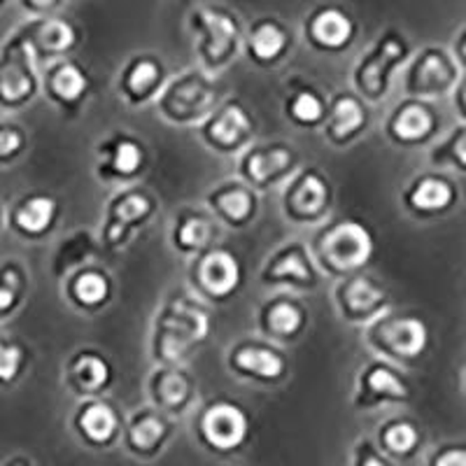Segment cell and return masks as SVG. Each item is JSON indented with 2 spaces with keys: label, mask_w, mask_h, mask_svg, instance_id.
<instances>
[{
  "label": "cell",
  "mask_w": 466,
  "mask_h": 466,
  "mask_svg": "<svg viewBox=\"0 0 466 466\" xmlns=\"http://www.w3.org/2000/svg\"><path fill=\"white\" fill-rule=\"evenodd\" d=\"M464 101H466V94H464Z\"/></svg>",
  "instance_id": "obj_42"
},
{
  "label": "cell",
  "mask_w": 466,
  "mask_h": 466,
  "mask_svg": "<svg viewBox=\"0 0 466 466\" xmlns=\"http://www.w3.org/2000/svg\"><path fill=\"white\" fill-rule=\"evenodd\" d=\"M51 215H54V203L50 198H33L31 203H26L21 208L19 215H17V222H19L21 229L38 233V231L47 229V224L51 222Z\"/></svg>",
  "instance_id": "obj_8"
},
{
  "label": "cell",
  "mask_w": 466,
  "mask_h": 466,
  "mask_svg": "<svg viewBox=\"0 0 466 466\" xmlns=\"http://www.w3.org/2000/svg\"><path fill=\"white\" fill-rule=\"evenodd\" d=\"M248 117H245L241 110L229 108L219 117L218 124L212 126V135H215L219 142H233L248 131Z\"/></svg>",
  "instance_id": "obj_12"
},
{
  "label": "cell",
  "mask_w": 466,
  "mask_h": 466,
  "mask_svg": "<svg viewBox=\"0 0 466 466\" xmlns=\"http://www.w3.org/2000/svg\"><path fill=\"white\" fill-rule=\"evenodd\" d=\"M203 432L205 439L212 446L229 450V447H236L245 439L248 420H245V416L236 406L222 403V406H215V409L208 410V416L203 420Z\"/></svg>",
  "instance_id": "obj_2"
},
{
  "label": "cell",
  "mask_w": 466,
  "mask_h": 466,
  "mask_svg": "<svg viewBox=\"0 0 466 466\" xmlns=\"http://www.w3.org/2000/svg\"><path fill=\"white\" fill-rule=\"evenodd\" d=\"M441 466H466V453H447L443 455L441 460H439Z\"/></svg>",
  "instance_id": "obj_38"
},
{
  "label": "cell",
  "mask_w": 466,
  "mask_h": 466,
  "mask_svg": "<svg viewBox=\"0 0 466 466\" xmlns=\"http://www.w3.org/2000/svg\"><path fill=\"white\" fill-rule=\"evenodd\" d=\"M371 387L376 392H383V394L390 396H406V387H403L401 380H396V376L387 369H376L369 378Z\"/></svg>",
  "instance_id": "obj_22"
},
{
  "label": "cell",
  "mask_w": 466,
  "mask_h": 466,
  "mask_svg": "<svg viewBox=\"0 0 466 466\" xmlns=\"http://www.w3.org/2000/svg\"><path fill=\"white\" fill-rule=\"evenodd\" d=\"M12 301H14V294L10 292V289H0V310H3V308L12 306Z\"/></svg>",
  "instance_id": "obj_39"
},
{
  "label": "cell",
  "mask_w": 466,
  "mask_h": 466,
  "mask_svg": "<svg viewBox=\"0 0 466 466\" xmlns=\"http://www.w3.org/2000/svg\"><path fill=\"white\" fill-rule=\"evenodd\" d=\"M33 3H35V5H40V7H45V5H51L54 0H33Z\"/></svg>",
  "instance_id": "obj_41"
},
{
  "label": "cell",
  "mask_w": 466,
  "mask_h": 466,
  "mask_svg": "<svg viewBox=\"0 0 466 466\" xmlns=\"http://www.w3.org/2000/svg\"><path fill=\"white\" fill-rule=\"evenodd\" d=\"M142 154L138 149V145L134 142H122L119 148H117V157H115V166L117 171L122 172H134L135 168L141 166Z\"/></svg>",
  "instance_id": "obj_29"
},
{
  "label": "cell",
  "mask_w": 466,
  "mask_h": 466,
  "mask_svg": "<svg viewBox=\"0 0 466 466\" xmlns=\"http://www.w3.org/2000/svg\"><path fill=\"white\" fill-rule=\"evenodd\" d=\"M275 275H294V278H299V280H306L308 271L299 256H287V259H285V262L275 269Z\"/></svg>",
  "instance_id": "obj_36"
},
{
  "label": "cell",
  "mask_w": 466,
  "mask_h": 466,
  "mask_svg": "<svg viewBox=\"0 0 466 466\" xmlns=\"http://www.w3.org/2000/svg\"><path fill=\"white\" fill-rule=\"evenodd\" d=\"M149 210V203L145 201L142 196H128L126 201H122L119 203V208H117V215H119V219L122 222H131V219H138L141 215H145V212Z\"/></svg>",
  "instance_id": "obj_33"
},
{
  "label": "cell",
  "mask_w": 466,
  "mask_h": 466,
  "mask_svg": "<svg viewBox=\"0 0 466 466\" xmlns=\"http://www.w3.org/2000/svg\"><path fill=\"white\" fill-rule=\"evenodd\" d=\"M75 371L80 383H82L84 387H91V390H96V387H101V385L108 380V366L103 364L101 359L96 357L80 359Z\"/></svg>",
  "instance_id": "obj_18"
},
{
  "label": "cell",
  "mask_w": 466,
  "mask_h": 466,
  "mask_svg": "<svg viewBox=\"0 0 466 466\" xmlns=\"http://www.w3.org/2000/svg\"><path fill=\"white\" fill-rule=\"evenodd\" d=\"M378 299H380V292H378L376 287H371L366 280L352 282V287L348 289V301H350V306L357 308V310H364V308L373 306Z\"/></svg>",
  "instance_id": "obj_25"
},
{
  "label": "cell",
  "mask_w": 466,
  "mask_h": 466,
  "mask_svg": "<svg viewBox=\"0 0 466 466\" xmlns=\"http://www.w3.org/2000/svg\"><path fill=\"white\" fill-rule=\"evenodd\" d=\"M364 122V115H362V108L352 98H343V101L336 105V117H333V128L339 135L352 134L355 128L362 126Z\"/></svg>",
  "instance_id": "obj_15"
},
{
  "label": "cell",
  "mask_w": 466,
  "mask_h": 466,
  "mask_svg": "<svg viewBox=\"0 0 466 466\" xmlns=\"http://www.w3.org/2000/svg\"><path fill=\"white\" fill-rule=\"evenodd\" d=\"M0 89H3V96L5 98H21L24 94H28L31 82L26 80L24 73L12 68V71H7L5 75H3V84H0Z\"/></svg>",
  "instance_id": "obj_27"
},
{
  "label": "cell",
  "mask_w": 466,
  "mask_h": 466,
  "mask_svg": "<svg viewBox=\"0 0 466 466\" xmlns=\"http://www.w3.org/2000/svg\"><path fill=\"white\" fill-rule=\"evenodd\" d=\"M131 436H134V443L138 447H152L164 436V424L159 420H154V417H148V420L135 424Z\"/></svg>",
  "instance_id": "obj_23"
},
{
  "label": "cell",
  "mask_w": 466,
  "mask_h": 466,
  "mask_svg": "<svg viewBox=\"0 0 466 466\" xmlns=\"http://www.w3.org/2000/svg\"><path fill=\"white\" fill-rule=\"evenodd\" d=\"M203 24L208 28V33H210V54L215 58H219L222 54L229 51L231 42L236 38V28H233V24L226 17L215 12H203Z\"/></svg>",
  "instance_id": "obj_7"
},
{
  "label": "cell",
  "mask_w": 466,
  "mask_h": 466,
  "mask_svg": "<svg viewBox=\"0 0 466 466\" xmlns=\"http://www.w3.org/2000/svg\"><path fill=\"white\" fill-rule=\"evenodd\" d=\"M385 441H387V446H390L394 453H409L410 447L416 446L417 434L410 424H394V427L387 432V436H385Z\"/></svg>",
  "instance_id": "obj_24"
},
{
  "label": "cell",
  "mask_w": 466,
  "mask_h": 466,
  "mask_svg": "<svg viewBox=\"0 0 466 466\" xmlns=\"http://www.w3.org/2000/svg\"><path fill=\"white\" fill-rule=\"evenodd\" d=\"M313 33L322 45L340 47L345 40L350 38L352 26L350 21L345 19L343 14L336 12V10H329V12H322L317 19H315Z\"/></svg>",
  "instance_id": "obj_5"
},
{
  "label": "cell",
  "mask_w": 466,
  "mask_h": 466,
  "mask_svg": "<svg viewBox=\"0 0 466 466\" xmlns=\"http://www.w3.org/2000/svg\"><path fill=\"white\" fill-rule=\"evenodd\" d=\"M326 255L340 269L362 266L371 255V236L359 224H343L326 238Z\"/></svg>",
  "instance_id": "obj_1"
},
{
  "label": "cell",
  "mask_w": 466,
  "mask_h": 466,
  "mask_svg": "<svg viewBox=\"0 0 466 466\" xmlns=\"http://www.w3.org/2000/svg\"><path fill=\"white\" fill-rule=\"evenodd\" d=\"M301 325V313L289 303H280L273 308L271 313V326L278 333H294Z\"/></svg>",
  "instance_id": "obj_21"
},
{
  "label": "cell",
  "mask_w": 466,
  "mask_h": 466,
  "mask_svg": "<svg viewBox=\"0 0 466 466\" xmlns=\"http://www.w3.org/2000/svg\"><path fill=\"white\" fill-rule=\"evenodd\" d=\"M429 128H432V117H429L427 110L422 108L403 110L401 117L396 119V134L406 141H416V138L427 135Z\"/></svg>",
  "instance_id": "obj_11"
},
{
  "label": "cell",
  "mask_w": 466,
  "mask_h": 466,
  "mask_svg": "<svg viewBox=\"0 0 466 466\" xmlns=\"http://www.w3.org/2000/svg\"><path fill=\"white\" fill-rule=\"evenodd\" d=\"M75 292L84 303H98V301H103L105 294H108V285H105L101 275H82L77 280Z\"/></svg>",
  "instance_id": "obj_20"
},
{
  "label": "cell",
  "mask_w": 466,
  "mask_h": 466,
  "mask_svg": "<svg viewBox=\"0 0 466 466\" xmlns=\"http://www.w3.org/2000/svg\"><path fill=\"white\" fill-rule=\"evenodd\" d=\"M420 82L422 87H436V84L446 82V71H443V64L436 57H429L424 61L420 71Z\"/></svg>",
  "instance_id": "obj_35"
},
{
  "label": "cell",
  "mask_w": 466,
  "mask_h": 466,
  "mask_svg": "<svg viewBox=\"0 0 466 466\" xmlns=\"http://www.w3.org/2000/svg\"><path fill=\"white\" fill-rule=\"evenodd\" d=\"M154 80H157V65L145 61V64L135 65L134 73L128 75V87L134 91H145Z\"/></svg>",
  "instance_id": "obj_30"
},
{
  "label": "cell",
  "mask_w": 466,
  "mask_h": 466,
  "mask_svg": "<svg viewBox=\"0 0 466 466\" xmlns=\"http://www.w3.org/2000/svg\"><path fill=\"white\" fill-rule=\"evenodd\" d=\"M457 157L462 159V164H466V134L462 135L460 142H457Z\"/></svg>",
  "instance_id": "obj_40"
},
{
  "label": "cell",
  "mask_w": 466,
  "mask_h": 466,
  "mask_svg": "<svg viewBox=\"0 0 466 466\" xmlns=\"http://www.w3.org/2000/svg\"><path fill=\"white\" fill-rule=\"evenodd\" d=\"M294 115L299 117L301 122H315V119H319V115H322V105H319V101L315 96L303 94V96L296 98Z\"/></svg>",
  "instance_id": "obj_32"
},
{
  "label": "cell",
  "mask_w": 466,
  "mask_h": 466,
  "mask_svg": "<svg viewBox=\"0 0 466 466\" xmlns=\"http://www.w3.org/2000/svg\"><path fill=\"white\" fill-rule=\"evenodd\" d=\"M21 145V138L14 131H0V157L3 154L17 152Z\"/></svg>",
  "instance_id": "obj_37"
},
{
  "label": "cell",
  "mask_w": 466,
  "mask_h": 466,
  "mask_svg": "<svg viewBox=\"0 0 466 466\" xmlns=\"http://www.w3.org/2000/svg\"><path fill=\"white\" fill-rule=\"evenodd\" d=\"M42 45L47 47V50H65V47L73 45V40H75V33H73V28L68 24H64V21H50V24L42 28Z\"/></svg>",
  "instance_id": "obj_19"
},
{
  "label": "cell",
  "mask_w": 466,
  "mask_h": 466,
  "mask_svg": "<svg viewBox=\"0 0 466 466\" xmlns=\"http://www.w3.org/2000/svg\"><path fill=\"white\" fill-rule=\"evenodd\" d=\"M208 236H210V229H208V224H205L203 219H189V222L182 226V233H180L182 243L189 245V248H201V245H205Z\"/></svg>",
  "instance_id": "obj_28"
},
{
  "label": "cell",
  "mask_w": 466,
  "mask_h": 466,
  "mask_svg": "<svg viewBox=\"0 0 466 466\" xmlns=\"http://www.w3.org/2000/svg\"><path fill=\"white\" fill-rule=\"evenodd\" d=\"M185 394H187L185 378L178 376V373H171V376L164 378V383H161V396H164L168 403L182 401Z\"/></svg>",
  "instance_id": "obj_31"
},
{
  "label": "cell",
  "mask_w": 466,
  "mask_h": 466,
  "mask_svg": "<svg viewBox=\"0 0 466 466\" xmlns=\"http://www.w3.org/2000/svg\"><path fill=\"white\" fill-rule=\"evenodd\" d=\"M453 198V192L446 182H439V180H424L417 192L413 194V203L417 208H424V210H439V208H446Z\"/></svg>",
  "instance_id": "obj_10"
},
{
  "label": "cell",
  "mask_w": 466,
  "mask_h": 466,
  "mask_svg": "<svg viewBox=\"0 0 466 466\" xmlns=\"http://www.w3.org/2000/svg\"><path fill=\"white\" fill-rule=\"evenodd\" d=\"M236 364L264 378H278L282 373V359L269 350H241Z\"/></svg>",
  "instance_id": "obj_6"
},
{
  "label": "cell",
  "mask_w": 466,
  "mask_h": 466,
  "mask_svg": "<svg viewBox=\"0 0 466 466\" xmlns=\"http://www.w3.org/2000/svg\"><path fill=\"white\" fill-rule=\"evenodd\" d=\"M249 196L245 192H231L226 196L219 198V208L226 212V218L231 219H243L249 212Z\"/></svg>",
  "instance_id": "obj_26"
},
{
  "label": "cell",
  "mask_w": 466,
  "mask_h": 466,
  "mask_svg": "<svg viewBox=\"0 0 466 466\" xmlns=\"http://www.w3.org/2000/svg\"><path fill=\"white\" fill-rule=\"evenodd\" d=\"M87 87V80L80 71H77L75 65H64L61 71L57 73L54 77V89H57L58 96H64L65 101H73L84 91Z\"/></svg>",
  "instance_id": "obj_14"
},
{
  "label": "cell",
  "mask_w": 466,
  "mask_h": 466,
  "mask_svg": "<svg viewBox=\"0 0 466 466\" xmlns=\"http://www.w3.org/2000/svg\"><path fill=\"white\" fill-rule=\"evenodd\" d=\"M326 189L322 185V180L310 175V178L303 180L299 194H296V208L303 212H317L322 205H325Z\"/></svg>",
  "instance_id": "obj_13"
},
{
  "label": "cell",
  "mask_w": 466,
  "mask_h": 466,
  "mask_svg": "<svg viewBox=\"0 0 466 466\" xmlns=\"http://www.w3.org/2000/svg\"><path fill=\"white\" fill-rule=\"evenodd\" d=\"M289 164V154L282 149H275L271 154H256L255 159L249 161V172L256 180H266L269 175L278 172L280 168H285Z\"/></svg>",
  "instance_id": "obj_17"
},
{
  "label": "cell",
  "mask_w": 466,
  "mask_h": 466,
  "mask_svg": "<svg viewBox=\"0 0 466 466\" xmlns=\"http://www.w3.org/2000/svg\"><path fill=\"white\" fill-rule=\"evenodd\" d=\"M252 47L262 58H273L285 47V35L275 26H262L252 38Z\"/></svg>",
  "instance_id": "obj_16"
},
{
  "label": "cell",
  "mask_w": 466,
  "mask_h": 466,
  "mask_svg": "<svg viewBox=\"0 0 466 466\" xmlns=\"http://www.w3.org/2000/svg\"><path fill=\"white\" fill-rule=\"evenodd\" d=\"M82 427L94 441H108L115 432V413L108 406H91L84 413Z\"/></svg>",
  "instance_id": "obj_9"
},
{
  "label": "cell",
  "mask_w": 466,
  "mask_h": 466,
  "mask_svg": "<svg viewBox=\"0 0 466 466\" xmlns=\"http://www.w3.org/2000/svg\"><path fill=\"white\" fill-rule=\"evenodd\" d=\"M387 339H390L392 348L396 352L413 357V355L424 350V345H427V329L417 319H401V322H396L392 326Z\"/></svg>",
  "instance_id": "obj_4"
},
{
  "label": "cell",
  "mask_w": 466,
  "mask_h": 466,
  "mask_svg": "<svg viewBox=\"0 0 466 466\" xmlns=\"http://www.w3.org/2000/svg\"><path fill=\"white\" fill-rule=\"evenodd\" d=\"M21 355L17 348H5L0 345V378L3 380H12L17 376V369H19Z\"/></svg>",
  "instance_id": "obj_34"
},
{
  "label": "cell",
  "mask_w": 466,
  "mask_h": 466,
  "mask_svg": "<svg viewBox=\"0 0 466 466\" xmlns=\"http://www.w3.org/2000/svg\"><path fill=\"white\" fill-rule=\"evenodd\" d=\"M201 280L212 294L224 296L238 285V264L226 252H215L201 266Z\"/></svg>",
  "instance_id": "obj_3"
}]
</instances>
